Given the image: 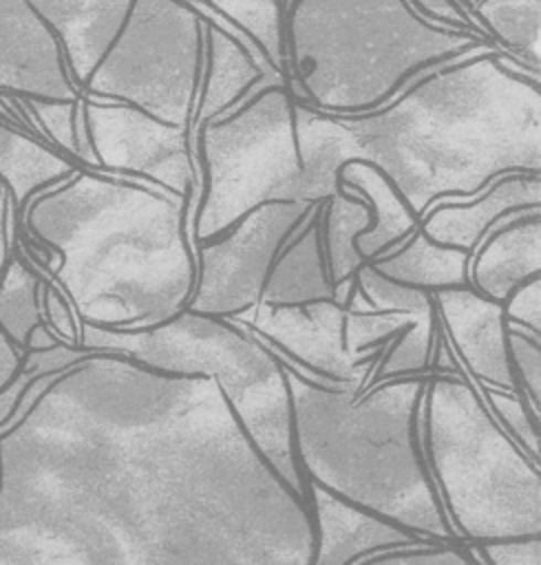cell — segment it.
Wrapping results in <instances>:
<instances>
[{"label":"cell","mask_w":541,"mask_h":565,"mask_svg":"<svg viewBox=\"0 0 541 565\" xmlns=\"http://www.w3.org/2000/svg\"><path fill=\"white\" fill-rule=\"evenodd\" d=\"M457 2H459V4H462L466 11H468V13H473V9H475V7H477L481 0H457Z\"/></svg>","instance_id":"ab89813d"},{"label":"cell","mask_w":541,"mask_h":565,"mask_svg":"<svg viewBox=\"0 0 541 565\" xmlns=\"http://www.w3.org/2000/svg\"><path fill=\"white\" fill-rule=\"evenodd\" d=\"M422 450L459 543L541 534V472L459 373H431Z\"/></svg>","instance_id":"8992f818"},{"label":"cell","mask_w":541,"mask_h":565,"mask_svg":"<svg viewBox=\"0 0 541 565\" xmlns=\"http://www.w3.org/2000/svg\"><path fill=\"white\" fill-rule=\"evenodd\" d=\"M322 203L311 207L303 225L278 252L265 278L261 302L307 305L316 300H336L320 234Z\"/></svg>","instance_id":"44dd1931"},{"label":"cell","mask_w":541,"mask_h":565,"mask_svg":"<svg viewBox=\"0 0 541 565\" xmlns=\"http://www.w3.org/2000/svg\"><path fill=\"white\" fill-rule=\"evenodd\" d=\"M497 51L420 71L386 104L340 115L353 159L384 172L417 218L501 174L541 172V82L506 71Z\"/></svg>","instance_id":"7a4b0ae2"},{"label":"cell","mask_w":541,"mask_h":565,"mask_svg":"<svg viewBox=\"0 0 541 565\" xmlns=\"http://www.w3.org/2000/svg\"><path fill=\"white\" fill-rule=\"evenodd\" d=\"M93 353H97V351H88L77 344L57 340V344H53L51 349L24 351L20 373H24L29 377H38V375H46V373H62Z\"/></svg>","instance_id":"836d02e7"},{"label":"cell","mask_w":541,"mask_h":565,"mask_svg":"<svg viewBox=\"0 0 541 565\" xmlns=\"http://www.w3.org/2000/svg\"><path fill=\"white\" fill-rule=\"evenodd\" d=\"M38 322H42V280L20 256H13L0 276V331L26 351V335Z\"/></svg>","instance_id":"f1b7e54d"},{"label":"cell","mask_w":541,"mask_h":565,"mask_svg":"<svg viewBox=\"0 0 541 565\" xmlns=\"http://www.w3.org/2000/svg\"><path fill=\"white\" fill-rule=\"evenodd\" d=\"M373 221V212L362 196L340 190L322 203L320 234L327 258V269L333 287L353 280L356 271L364 265L356 252V236L362 234Z\"/></svg>","instance_id":"484cf974"},{"label":"cell","mask_w":541,"mask_h":565,"mask_svg":"<svg viewBox=\"0 0 541 565\" xmlns=\"http://www.w3.org/2000/svg\"><path fill=\"white\" fill-rule=\"evenodd\" d=\"M2 190H4V185L0 183V194H2ZM2 263H4V260H2V256H0V267H2Z\"/></svg>","instance_id":"60d3db41"},{"label":"cell","mask_w":541,"mask_h":565,"mask_svg":"<svg viewBox=\"0 0 541 565\" xmlns=\"http://www.w3.org/2000/svg\"><path fill=\"white\" fill-rule=\"evenodd\" d=\"M307 503L316 534L311 565H358L378 552L435 543L311 481H307Z\"/></svg>","instance_id":"2e32d148"},{"label":"cell","mask_w":541,"mask_h":565,"mask_svg":"<svg viewBox=\"0 0 541 565\" xmlns=\"http://www.w3.org/2000/svg\"><path fill=\"white\" fill-rule=\"evenodd\" d=\"M135 0H29L57 35L73 84L82 93Z\"/></svg>","instance_id":"d6986e66"},{"label":"cell","mask_w":541,"mask_h":565,"mask_svg":"<svg viewBox=\"0 0 541 565\" xmlns=\"http://www.w3.org/2000/svg\"><path fill=\"white\" fill-rule=\"evenodd\" d=\"M314 205L267 201L243 214L219 238L197 241V280L185 309L219 318L254 309L278 252Z\"/></svg>","instance_id":"30bf717a"},{"label":"cell","mask_w":541,"mask_h":565,"mask_svg":"<svg viewBox=\"0 0 541 565\" xmlns=\"http://www.w3.org/2000/svg\"><path fill=\"white\" fill-rule=\"evenodd\" d=\"M205 42H203V71L201 86L194 102L192 121L188 128L190 152L194 159V139L201 126L212 119H219L234 110V106L267 75L278 71H265L247 49L232 38L214 20L205 18L203 22Z\"/></svg>","instance_id":"ffe728a7"},{"label":"cell","mask_w":541,"mask_h":565,"mask_svg":"<svg viewBox=\"0 0 541 565\" xmlns=\"http://www.w3.org/2000/svg\"><path fill=\"white\" fill-rule=\"evenodd\" d=\"M291 402V446L305 483L439 543H459L422 450L431 373L380 380L371 391L333 388L280 362Z\"/></svg>","instance_id":"277c9868"},{"label":"cell","mask_w":541,"mask_h":565,"mask_svg":"<svg viewBox=\"0 0 541 565\" xmlns=\"http://www.w3.org/2000/svg\"><path fill=\"white\" fill-rule=\"evenodd\" d=\"M0 95L82 97L57 35L29 0H0Z\"/></svg>","instance_id":"5bb4252c"},{"label":"cell","mask_w":541,"mask_h":565,"mask_svg":"<svg viewBox=\"0 0 541 565\" xmlns=\"http://www.w3.org/2000/svg\"><path fill=\"white\" fill-rule=\"evenodd\" d=\"M203 22L185 0H135L82 95L132 104L190 128L203 71Z\"/></svg>","instance_id":"9c48e42d"},{"label":"cell","mask_w":541,"mask_h":565,"mask_svg":"<svg viewBox=\"0 0 541 565\" xmlns=\"http://www.w3.org/2000/svg\"><path fill=\"white\" fill-rule=\"evenodd\" d=\"M541 207V172H508L466 201H437L420 218L435 243L466 249L470 256L486 232L508 212Z\"/></svg>","instance_id":"e0dca14e"},{"label":"cell","mask_w":541,"mask_h":565,"mask_svg":"<svg viewBox=\"0 0 541 565\" xmlns=\"http://www.w3.org/2000/svg\"><path fill=\"white\" fill-rule=\"evenodd\" d=\"M503 313L510 324L541 333V276L517 285L503 300Z\"/></svg>","instance_id":"e575fe53"},{"label":"cell","mask_w":541,"mask_h":565,"mask_svg":"<svg viewBox=\"0 0 541 565\" xmlns=\"http://www.w3.org/2000/svg\"><path fill=\"white\" fill-rule=\"evenodd\" d=\"M534 276H541V207H521L486 232L470 256L468 278L479 294L503 302Z\"/></svg>","instance_id":"ac0fdd59"},{"label":"cell","mask_w":541,"mask_h":565,"mask_svg":"<svg viewBox=\"0 0 541 565\" xmlns=\"http://www.w3.org/2000/svg\"><path fill=\"white\" fill-rule=\"evenodd\" d=\"M197 205L192 194L77 168L38 192L22 223L60 258L53 276L82 322L146 329L181 311L194 289Z\"/></svg>","instance_id":"3957f363"},{"label":"cell","mask_w":541,"mask_h":565,"mask_svg":"<svg viewBox=\"0 0 541 565\" xmlns=\"http://www.w3.org/2000/svg\"><path fill=\"white\" fill-rule=\"evenodd\" d=\"M294 137L307 179L309 201L322 203L338 194V172L353 159L349 130L342 117L294 99Z\"/></svg>","instance_id":"cb8c5ba5"},{"label":"cell","mask_w":541,"mask_h":565,"mask_svg":"<svg viewBox=\"0 0 541 565\" xmlns=\"http://www.w3.org/2000/svg\"><path fill=\"white\" fill-rule=\"evenodd\" d=\"M488 411L497 417L503 430L534 459L539 461V413L530 408L526 397L517 391H501L492 386H484L479 391Z\"/></svg>","instance_id":"f546056e"},{"label":"cell","mask_w":541,"mask_h":565,"mask_svg":"<svg viewBox=\"0 0 541 565\" xmlns=\"http://www.w3.org/2000/svg\"><path fill=\"white\" fill-rule=\"evenodd\" d=\"M470 15L492 44L541 68V0H481Z\"/></svg>","instance_id":"4316f807"},{"label":"cell","mask_w":541,"mask_h":565,"mask_svg":"<svg viewBox=\"0 0 541 565\" xmlns=\"http://www.w3.org/2000/svg\"><path fill=\"white\" fill-rule=\"evenodd\" d=\"M77 168L73 159L33 132L0 121V183L7 188L15 218L22 221L26 203L38 192L66 181Z\"/></svg>","instance_id":"603a6c76"},{"label":"cell","mask_w":541,"mask_h":565,"mask_svg":"<svg viewBox=\"0 0 541 565\" xmlns=\"http://www.w3.org/2000/svg\"><path fill=\"white\" fill-rule=\"evenodd\" d=\"M508 360L517 391L541 413V333L508 322Z\"/></svg>","instance_id":"4dcf8cb0"},{"label":"cell","mask_w":541,"mask_h":565,"mask_svg":"<svg viewBox=\"0 0 541 565\" xmlns=\"http://www.w3.org/2000/svg\"><path fill=\"white\" fill-rule=\"evenodd\" d=\"M439 331L455 360L484 386L517 391L508 360V320L503 302L486 298L473 285L433 291ZM519 393V391H517Z\"/></svg>","instance_id":"9a60e30c"},{"label":"cell","mask_w":541,"mask_h":565,"mask_svg":"<svg viewBox=\"0 0 541 565\" xmlns=\"http://www.w3.org/2000/svg\"><path fill=\"white\" fill-rule=\"evenodd\" d=\"M464 545L479 565H541V534Z\"/></svg>","instance_id":"d6a6232c"},{"label":"cell","mask_w":541,"mask_h":565,"mask_svg":"<svg viewBox=\"0 0 541 565\" xmlns=\"http://www.w3.org/2000/svg\"><path fill=\"white\" fill-rule=\"evenodd\" d=\"M250 331L258 335L280 362L311 382L333 388L362 391L364 375L380 360L375 353H351L344 344L347 305L316 300L307 305L258 302Z\"/></svg>","instance_id":"4fadbf2b"},{"label":"cell","mask_w":541,"mask_h":565,"mask_svg":"<svg viewBox=\"0 0 541 565\" xmlns=\"http://www.w3.org/2000/svg\"><path fill=\"white\" fill-rule=\"evenodd\" d=\"M358 565H479L464 543H415L378 552Z\"/></svg>","instance_id":"1f68e13d"},{"label":"cell","mask_w":541,"mask_h":565,"mask_svg":"<svg viewBox=\"0 0 541 565\" xmlns=\"http://www.w3.org/2000/svg\"><path fill=\"white\" fill-rule=\"evenodd\" d=\"M439 320L433 291L395 282L369 263L356 271V289L344 313V344L351 353H375V382L431 373L437 353Z\"/></svg>","instance_id":"8fae6325"},{"label":"cell","mask_w":541,"mask_h":565,"mask_svg":"<svg viewBox=\"0 0 541 565\" xmlns=\"http://www.w3.org/2000/svg\"><path fill=\"white\" fill-rule=\"evenodd\" d=\"M194 146L201 166V196L190 221L194 243L219 238L261 203H311L283 73H267L232 113L201 126Z\"/></svg>","instance_id":"ba28073f"},{"label":"cell","mask_w":541,"mask_h":565,"mask_svg":"<svg viewBox=\"0 0 541 565\" xmlns=\"http://www.w3.org/2000/svg\"><path fill=\"white\" fill-rule=\"evenodd\" d=\"M409 2L422 18L435 24L457 29V31H473L479 38L492 42L488 33L470 18V13L457 0H409Z\"/></svg>","instance_id":"d590c367"},{"label":"cell","mask_w":541,"mask_h":565,"mask_svg":"<svg viewBox=\"0 0 541 565\" xmlns=\"http://www.w3.org/2000/svg\"><path fill=\"white\" fill-rule=\"evenodd\" d=\"M314 541L212 375L97 351L0 428V565H311Z\"/></svg>","instance_id":"6da1fadb"},{"label":"cell","mask_w":541,"mask_h":565,"mask_svg":"<svg viewBox=\"0 0 541 565\" xmlns=\"http://www.w3.org/2000/svg\"><path fill=\"white\" fill-rule=\"evenodd\" d=\"M283 4H285V9L291 4V0H283Z\"/></svg>","instance_id":"b9f144b4"},{"label":"cell","mask_w":541,"mask_h":565,"mask_svg":"<svg viewBox=\"0 0 541 565\" xmlns=\"http://www.w3.org/2000/svg\"><path fill=\"white\" fill-rule=\"evenodd\" d=\"M42 309L46 322L55 331V335L68 344H77L79 340V322L73 316L71 302L55 287L42 285Z\"/></svg>","instance_id":"8d00e7d4"},{"label":"cell","mask_w":541,"mask_h":565,"mask_svg":"<svg viewBox=\"0 0 541 565\" xmlns=\"http://www.w3.org/2000/svg\"><path fill=\"white\" fill-rule=\"evenodd\" d=\"M77 347L121 353L157 371L212 375L267 461L307 501V483L291 446L285 369L250 329L230 318L183 307L166 322L146 329H106L79 322Z\"/></svg>","instance_id":"52a82bcc"},{"label":"cell","mask_w":541,"mask_h":565,"mask_svg":"<svg viewBox=\"0 0 541 565\" xmlns=\"http://www.w3.org/2000/svg\"><path fill=\"white\" fill-rule=\"evenodd\" d=\"M82 102L97 170L177 196H190L201 185L188 128L166 124L132 104L84 95Z\"/></svg>","instance_id":"7c38bea8"},{"label":"cell","mask_w":541,"mask_h":565,"mask_svg":"<svg viewBox=\"0 0 541 565\" xmlns=\"http://www.w3.org/2000/svg\"><path fill=\"white\" fill-rule=\"evenodd\" d=\"M22 355L24 351H20L2 331H0V391L11 384L22 369Z\"/></svg>","instance_id":"74e56055"},{"label":"cell","mask_w":541,"mask_h":565,"mask_svg":"<svg viewBox=\"0 0 541 565\" xmlns=\"http://www.w3.org/2000/svg\"><path fill=\"white\" fill-rule=\"evenodd\" d=\"M499 49L422 18L409 0H291L285 86L311 108L356 115L386 104L420 71Z\"/></svg>","instance_id":"5b68a950"},{"label":"cell","mask_w":541,"mask_h":565,"mask_svg":"<svg viewBox=\"0 0 541 565\" xmlns=\"http://www.w3.org/2000/svg\"><path fill=\"white\" fill-rule=\"evenodd\" d=\"M208 7L243 31L285 77V4L283 0H205Z\"/></svg>","instance_id":"83f0119b"},{"label":"cell","mask_w":541,"mask_h":565,"mask_svg":"<svg viewBox=\"0 0 541 565\" xmlns=\"http://www.w3.org/2000/svg\"><path fill=\"white\" fill-rule=\"evenodd\" d=\"M338 188L362 196L373 212L371 225L356 236V252L364 263L406 241L420 225V218L411 212L395 185L369 161H347L338 172Z\"/></svg>","instance_id":"7402d4cb"},{"label":"cell","mask_w":541,"mask_h":565,"mask_svg":"<svg viewBox=\"0 0 541 565\" xmlns=\"http://www.w3.org/2000/svg\"><path fill=\"white\" fill-rule=\"evenodd\" d=\"M468 263L470 254L466 249L435 243L420 230V225L406 241L369 260L382 276L426 291L470 285Z\"/></svg>","instance_id":"d4e9b609"},{"label":"cell","mask_w":541,"mask_h":565,"mask_svg":"<svg viewBox=\"0 0 541 565\" xmlns=\"http://www.w3.org/2000/svg\"><path fill=\"white\" fill-rule=\"evenodd\" d=\"M57 335L55 331L49 327V322H38L29 335H26V351H42V349H51L53 344H57Z\"/></svg>","instance_id":"f35d334b"}]
</instances>
